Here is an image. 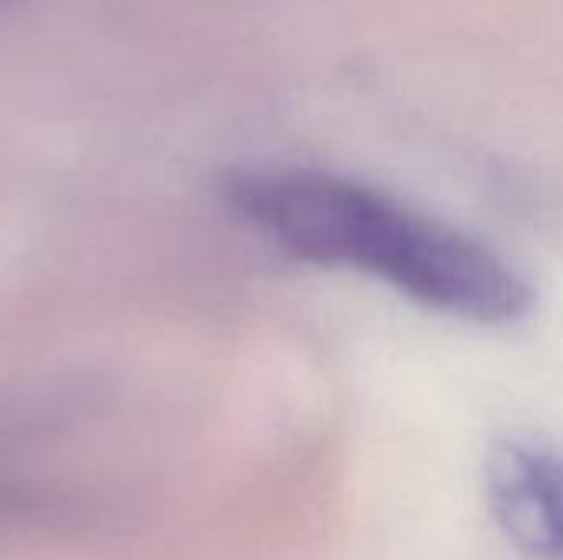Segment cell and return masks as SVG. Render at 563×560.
Instances as JSON below:
<instances>
[{
	"instance_id": "obj_1",
	"label": "cell",
	"mask_w": 563,
	"mask_h": 560,
	"mask_svg": "<svg viewBox=\"0 0 563 560\" xmlns=\"http://www.w3.org/2000/svg\"><path fill=\"white\" fill-rule=\"evenodd\" d=\"M224 198L297 261L376 277L445 317L501 327L534 304L528 277L485 241L356 178L300 165L238 168Z\"/></svg>"
},
{
	"instance_id": "obj_2",
	"label": "cell",
	"mask_w": 563,
	"mask_h": 560,
	"mask_svg": "<svg viewBox=\"0 0 563 560\" xmlns=\"http://www.w3.org/2000/svg\"><path fill=\"white\" fill-rule=\"evenodd\" d=\"M485 505L498 531L528 558L563 560V455L505 439L485 459Z\"/></svg>"
}]
</instances>
